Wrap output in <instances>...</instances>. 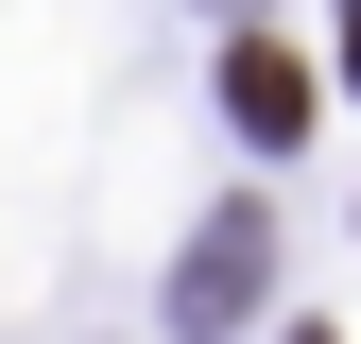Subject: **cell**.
Instances as JSON below:
<instances>
[{"mask_svg":"<svg viewBox=\"0 0 361 344\" xmlns=\"http://www.w3.org/2000/svg\"><path fill=\"white\" fill-rule=\"evenodd\" d=\"M344 69H361V35H344Z\"/></svg>","mask_w":361,"mask_h":344,"instance_id":"7a4b0ae2","label":"cell"},{"mask_svg":"<svg viewBox=\"0 0 361 344\" xmlns=\"http://www.w3.org/2000/svg\"><path fill=\"white\" fill-rule=\"evenodd\" d=\"M224 104H241V138H276V155L310 138V69L276 52V35H241V52H224Z\"/></svg>","mask_w":361,"mask_h":344,"instance_id":"6da1fadb","label":"cell"}]
</instances>
